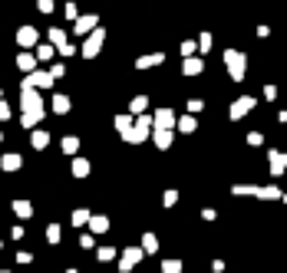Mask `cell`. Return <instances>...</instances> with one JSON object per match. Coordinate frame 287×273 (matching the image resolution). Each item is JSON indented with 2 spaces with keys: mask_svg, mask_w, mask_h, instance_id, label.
I'll use <instances>...</instances> for the list:
<instances>
[{
  "mask_svg": "<svg viewBox=\"0 0 287 273\" xmlns=\"http://www.w3.org/2000/svg\"><path fill=\"white\" fill-rule=\"evenodd\" d=\"M20 109H24V118H20V125L24 128H37V125L43 122V96L37 92V89H20Z\"/></svg>",
  "mask_w": 287,
  "mask_h": 273,
  "instance_id": "6da1fadb",
  "label": "cell"
},
{
  "mask_svg": "<svg viewBox=\"0 0 287 273\" xmlns=\"http://www.w3.org/2000/svg\"><path fill=\"white\" fill-rule=\"evenodd\" d=\"M224 66H228V76L234 79V82H241L244 79V72H247V56L241 53V50H224Z\"/></svg>",
  "mask_w": 287,
  "mask_h": 273,
  "instance_id": "7a4b0ae2",
  "label": "cell"
},
{
  "mask_svg": "<svg viewBox=\"0 0 287 273\" xmlns=\"http://www.w3.org/2000/svg\"><path fill=\"white\" fill-rule=\"evenodd\" d=\"M103 43H106V30L99 26L96 33H89V36L83 40V46H80V56H83V60H96V56L103 53Z\"/></svg>",
  "mask_w": 287,
  "mask_h": 273,
  "instance_id": "3957f363",
  "label": "cell"
},
{
  "mask_svg": "<svg viewBox=\"0 0 287 273\" xmlns=\"http://www.w3.org/2000/svg\"><path fill=\"white\" fill-rule=\"evenodd\" d=\"M149 132H155V118L152 116H139L136 125H132V135H129V145H142L145 138H149Z\"/></svg>",
  "mask_w": 287,
  "mask_h": 273,
  "instance_id": "277c9868",
  "label": "cell"
},
{
  "mask_svg": "<svg viewBox=\"0 0 287 273\" xmlns=\"http://www.w3.org/2000/svg\"><path fill=\"white\" fill-rule=\"evenodd\" d=\"M53 82L56 79L50 76V70H37V72H30V76H24V89H53Z\"/></svg>",
  "mask_w": 287,
  "mask_h": 273,
  "instance_id": "5b68a950",
  "label": "cell"
},
{
  "mask_svg": "<svg viewBox=\"0 0 287 273\" xmlns=\"http://www.w3.org/2000/svg\"><path fill=\"white\" fill-rule=\"evenodd\" d=\"M254 106H257V99H254V96H241V99H234V102H231L228 116H231V122H241V118H244L247 112L254 109Z\"/></svg>",
  "mask_w": 287,
  "mask_h": 273,
  "instance_id": "8992f818",
  "label": "cell"
},
{
  "mask_svg": "<svg viewBox=\"0 0 287 273\" xmlns=\"http://www.w3.org/2000/svg\"><path fill=\"white\" fill-rule=\"evenodd\" d=\"M96 30H99V16L96 14H83L80 20L73 24V33H76V36H89V33H96Z\"/></svg>",
  "mask_w": 287,
  "mask_h": 273,
  "instance_id": "52a82bcc",
  "label": "cell"
},
{
  "mask_svg": "<svg viewBox=\"0 0 287 273\" xmlns=\"http://www.w3.org/2000/svg\"><path fill=\"white\" fill-rule=\"evenodd\" d=\"M152 118H155V128H162V132H172V128H178V118L172 109H159L152 112Z\"/></svg>",
  "mask_w": 287,
  "mask_h": 273,
  "instance_id": "ba28073f",
  "label": "cell"
},
{
  "mask_svg": "<svg viewBox=\"0 0 287 273\" xmlns=\"http://www.w3.org/2000/svg\"><path fill=\"white\" fill-rule=\"evenodd\" d=\"M37 43H40V30H37V26H20V30H17V46L30 50V46H37Z\"/></svg>",
  "mask_w": 287,
  "mask_h": 273,
  "instance_id": "9c48e42d",
  "label": "cell"
},
{
  "mask_svg": "<svg viewBox=\"0 0 287 273\" xmlns=\"http://www.w3.org/2000/svg\"><path fill=\"white\" fill-rule=\"evenodd\" d=\"M267 162H271V174H274V178H280V174L287 172V155H284V152H274V148H271Z\"/></svg>",
  "mask_w": 287,
  "mask_h": 273,
  "instance_id": "30bf717a",
  "label": "cell"
},
{
  "mask_svg": "<svg viewBox=\"0 0 287 273\" xmlns=\"http://www.w3.org/2000/svg\"><path fill=\"white\" fill-rule=\"evenodd\" d=\"M234 194H254V198H280L277 188H234Z\"/></svg>",
  "mask_w": 287,
  "mask_h": 273,
  "instance_id": "8fae6325",
  "label": "cell"
},
{
  "mask_svg": "<svg viewBox=\"0 0 287 273\" xmlns=\"http://www.w3.org/2000/svg\"><path fill=\"white\" fill-rule=\"evenodd\" d=\"M182 72H185V76H201V72H205V60H201V56L185 60V62H182Z\"/></svg>",
  "mask_w": 287,
  "mask_h": 273,
  "instance_id": "7c38bea8",
  "label": "cell"
},
{
  "mask_svg": "<svg viewBox=\"0 0 287 273\" xmlns=\"http://www.w3.org/2000/svg\"><path fill=\"white\" fill-rule=\"evenodd\" d=\"M162 62H165V53H149L136 60V70H152V66H162Z\"/></svg>",
  "mask_w": 287,
  "mask_h": 273,
  "instance_id": "4fadbf2b",
  "label": "cell"
},
{
  "mask_svg": "<svg viewBox=\"0 0 287 273\" xmlns=\"http://www.w3.org/2000/svg\"><path fill=\"white\" fill-rule=\"evenodd\" d=\"M37 56H27V53H20L17 56V70H24V76H30V72H37Z\"/></svg>",
  "mask_w": 287,
  "mask_h": 273,
  "instance_id": "5bb4252c",
  "label": "cell"
},
{
  "mask_svg": "<svg viewBox=\"0 0 287 273\" xmlns=\"http://www.w3.org/2000/svg\"><path fill=\"white\" fill-rule=\"evenodd\" d=\"M132 125H136V118H132V116H116V132H119L122 138L132 135Z\"/></svg>",
  "mask_w": 287,
  "mask_h": 273,
  "instance_id": "9a60e30c",
  "label": "cell"
},
{
  "mask_svg": "<svg viewBox=\"0 0 287 273\" xmlns=\"http://www.w3.org/2000/svg\"><path fill=\"white\" fill-rule=\"evenodd\" d=\"M73 109V102H70V96H63V92H56L53 96V112L56 116H66V112Z\"/></svg>",
  "mask_w": 287,
  "mask_h": 273,
  "instance_id": "2e32d148",
  "label": "cell"
},
{
  "mask_svg": "<svg viewBox=\"0 0 287 273\" xmlns=\"http://www.w3.org/2000/svg\"><path fill=\"white\" fill-rule=\"evenodd\" d=\"M195 128H198V118H195V116H182V118H178V132L191 135Z\"/></svg>",
  "mask_w": 287,
  "mask_h": 273,
  "instance_id": "e0dca14e",
  "label": "cell"
},
{
  "mask_svg": "<svg viewBox=\"0 0 287 273\" xmlns=\"http://www.w3.org/2000/svg\"><path fill=\"white\" fill-rule=\"evenodd\" d=\"M47 40H50V43H53L56 50H60V46H66V43H70V40H66V33L60 30V26H53V30L47 33Z\"/></svg>",
  "mask_w": 287,
  "mask_h": 273,
  "instance_id": "ac0fdd59",
  "label": "cell"
},
{
  "mask_svg": "<svg viewBox=\"0 0 287 273\" xmlns=\"http://www.w3.org/2000/svg\"><path fill=\"white\" fill-rule=\"evenodd\" d=\"M30 145H33L37 152H43V148L50 145V135H47V132H37V128H33V135H30Z\"/></svg>",
  "mask_w": 287,
  "mask_h": 273,
  "instance_id": "d6986e66",
  "label": "cell"
},
{
  "mask_svg": "<svg viewBox=\"0 0 287 273\" xmlns=\"http://www.w3.org/2000/svg\"><path fill=\"white\" fill-rule=\"evenodd\" d=\"M129 109H132V116H136V118H139V116H145V109H149V99H145V96H136Z\"/></svg>",
  "mask_w": 287,
  "mask_h": 273,
  "instance_id": "ffe728a7",
  "label": "cell"
},
{
  "mask_svg": "<svg viewBox=\"0 0 287 273\" xmlns=\"http://www.w3.org/2000/svg\"><path fill=\"white\" fill-rule=\"evenodd\" d=\"M152 138H155V145H159L162 152L172 145V132H162V128H155V132H152Z\"/></svg>",
  "mask_w": 287,
  "mask_h": 273,
  "instance_id": "44dd1931",
  "label": "cell"
},
{
  "mask_svg": "<svg viewBox=\"0 0 287 273\" xmlns=\"http://www.w3.org/2000/svg\"><path fill=\"white\" fill-rule=\"evenodd\" d=\"M53 53H56V46H50V43H40V46H37V60L40 62H50Z\"/></svg>",
  "mask_w": 287,
  "mask_h": 273,
  "instance_id": "7402d4cb",
  "label": "cell"
},
{
  "mask_svg": "<svg viewBox=\"0 0 287 273\" xmlns=\"http://www.w3.org/2000/svg\"><path fill=\"white\" fill-rule=\"evenodd\" d=\"M0 168H4V172H17V168H20V155H4L0 158Z\"/></svg>",
  "mask_w": 287,
  "mask_h": 273,
  "instance_id": "603a6c76",
  "label": "cell"
},
{
  "mask_svg": "<svg viewBox=\"0 0 287 273\" xmlns=\"http://www.w3.org/2000/svg\"><path fill=\"white\" fill-rule=\"evenodd\" d=\"M195 53H198V40H185V43H182V56H185V60H191Z\"/></svg>",
  "mask_w": 287,
  "mask_h": 273,
  "instance_id": "cb8c5ba5",
  "label": "cell"
},
{
  "mask_svg": "<svg viewBox=\"0 0 287 273\" xmlns=\"http://www.w3.org/2000/svg\"><path fill=\"white\" fill-rule=\"evenodd\" d=\"M139 257H142L139 250H126V257H122V270H129V266H136V264H139Z\"/></svg>",
  "mask_w": 287,
  "mask_h": 273,
  "instance_id": "d4e9b609",
  "label": "cell"
},
{
  "mask_svg": "<svg viewBox=\"0 0 287 273\" xmlns=\"http://www.w3.org/2000/svg\"><path fill=\"white\" fill-rule=\"evenodd\" d=\"M63 152H66V155H76V152H80V138L66 135V138H63Z\"/></svg>",
  "mask_w": 287,
  "mask_h": 273,
  "instance_id": "484cf974",
  "label": "cell"
},
{
  "mask_svg": "<svg viewBox=\"0 0 287 273\" xmlns=\"http://www.w3.org/2000/svg\"><path fill=\"white\" fill-rule=\"evenodd\" d=\"M73 174H76V178H86V174H89V162L76 158V162H73Z\"/></svg>",
  "mask_w": 287,
  "mask_h": 273,
  "instance_id": "4316f807",
  "label": "cell"
},
{
  "mask_svg": "<svg viewBox=\"0 0 287 273\" xmlns=\"http://www.w3.org/2000/svg\"><path fill=\"white\" fill-rule=\"evenodd\" d=\"M208 50H211V33H201V36H198V53L205 56Z\"/></svg>",
  "mask_w": 287,
  "mask_h": 273,
  "instance_id": "83f0119b",
  "label": "cell"
},
{
  "mask_svg": "<svg viewBox=\"0 0 287 273\" xmlns=\"http://www.w3.org/2000/svg\"><path fill=\"white\" fill-rule=\"evenodd\" d=\"M14 211L20 214V218H30V204L27 201H14Z\"/></svg>",
  "mask_w": 287,
  "mask_h": 273,
  "instance_id": "f1b7e54d",
  "label": "cell"
},
{
  "mask_svg": "<svg viewBox=\"0 0 287 273\" xmlns=\"http://www.w3.org/2000/svg\"><path fill=\"white\" fill-rule=\"evenodd\" d=\"M37 10H40V14H53L56 4H53V0H37Z\"/></svg>",
  "mask_w": 287,
  "mask_h": 273,
  "instance_id": "f546056e",
  "label": "cell"
},
{
  "mask_svg": "<svg viewBox=\"0 0 287 273\" xmlns=\"http://www.w3.org/2000/svg\"><path fill=\"white\" fill-rule=\"evenodd\" d=\"M50 76H53V79H63V76H66V66H63V62H56V66H50Z\"/></svg>",
  "mask_w": 287,
  "mask_h": 273,
  "instance_id": "4dcf8cb0",
  "label": "cell"
},
{
  "mask_svg": "<svg viewBox=\"0 0 287 273\" xmlns=\"http://www.w3.org/2000/svg\"><path fill=\"white\" fill-rule=\"evenodd\" d=\"M201 109H205V102H201V99H191L188 102V116H198Z\"/></svg>",
  "mask_w": 287,
  "mask_h": 273,
  "instance_id": "1f68e13d",
  "label": "cell"
},
{
  "mask_svg": "<svg viewBox=\"0 0 287 273\" xmlns=\"http://www.w3.org/2000/svg\"><path fill=\"white\" fill-rule=\"evenodd\" d=\"M66 16H70V20H73V24H76V20H80V14H76V4H73V0H70V4H66Z\"/></svg>",
  "mask_w": 287,
  "mask_h": 273,
  "instance_id": "d6a6232c",
  "label": "cell"
},
{
  "mask_svg": "<svg viewBox=\"0 0 287 273\" xmlns=\"http://www.w3.org/2000/svg\"><path fill=\"white\" fill-rule=\"evenodd\" d=\"M264 99H267V102L277 99V86H264Z\"/></svg>",
  "mask_w": 287,
  "mask_h": 273,
  "instance_id": "836d02e7",
  "label": "cell"
},
{
  "mask_svg": "<svg viewBox=\"0 0 287 273\" xmlns=\"http://www.w3.org/2000/svg\"><path fill=\"white\" fill-rule=\"evenodd\" d=\"M56 53H60V56H73V53H80V50L73 46V43H66V46H60V50H56Z\"/></svg>",
  "mask_w": 287,
  "mask_h": 273,
  "instance_id": "e575fe53",
  "label": "cell"
},
{
  "mask_svg": "<svg viewBox=\"0 0 287 273\" xmlns=\"http://www.w3.org/2000/svg\"><path fill=\"white\" fill-rule=\"evenodd\" d=\"M93 230H96V234H103V230H106V218H93Z\"/></svg>",
  "mask_w": 287,
  "mask_h": 273,
  "instance_id": "d590c367",
  "label": "cell"
},
{
  "mask_svg": "<svg viewBox=\"0 0 287 273\" xmlns=\"http://www.w3.org/2000/svg\"><path fill=\"white\" fill-rule=\"evenodd\" d=\"M261 142H264L261 132H251V135H247V145H261Z\"/></svg>",
  "mask_w": 287,
  "mask_h": 273,
  "instance_id": "8d00e7d4",
  "label": "cell"
},
{
  "mask_svg": "<svg viewBox=\"0 0 287 273\" xmlns=\"http://www.w3.org/2000/svg\"><path fill=\"white\" fill-rule=\"evenodd\" d=\"M4 118H10V106L0 99V122H4Z\"/></svg>",
  "mask_w": 287,
  "mask_h": 273,
  "instance_id": "74e56055",
  "label": "cell"
},
{
  "mask_svg": "<svg viewBox=\"0 0 287 273\" xmlns=\"http://www.w3.org/2000/svg\"><path fill=\"white\" fill-rule=\"evenodd\" d=\"M175 201H178V194H175V191H165V204H168V208H172Z\"/></svg>",
  "mask_w": 287,
  "mask_h": 273,
  "instance_id": "f35d334b",
  "label": "cell"
},
{
  "mask_svg": "<svg viewBox=\"0 0 287 273\" xmlns=\"http://www.w3.org/2000/svg\"><path fill=\"white\" fill-rule=\"evenodd\" d=\"M162 273H178V264H165V266H162Z\"/></svg>",
  "mask_w": 287,
  "mask_h": 273,
  "instance_id": "ab89813d",
  "label": "cell"
},
{
  "mask_svg": "<svg viewBox=\"0 0 287 273\" xmlns=\"http://www.w3.org/2000/svg\"><path fill=\"white\" fill-rule=\"evenodd\" d=\"M0 99H4V92H0Z\"/></svg>",
  "mask_w": 287,
  "mask_h": 273,
  "instance_id": "60d3db41",
  "label": "cell"
},
{
  "mask_svg": "<svg viewBox=\"0 0 287 273\" xmlns=\"http://www.w3.org/2000/svg\"><path fill=\"white\" fill-rule=\"evenodd\" d=\"M0 142H4V135H0Z\"/></svg>",
  "mask_w": 287,
  "mask_h": 273,
  "instance_id": "b9f144b4",
  "label": "cell"
}]
</instances>
